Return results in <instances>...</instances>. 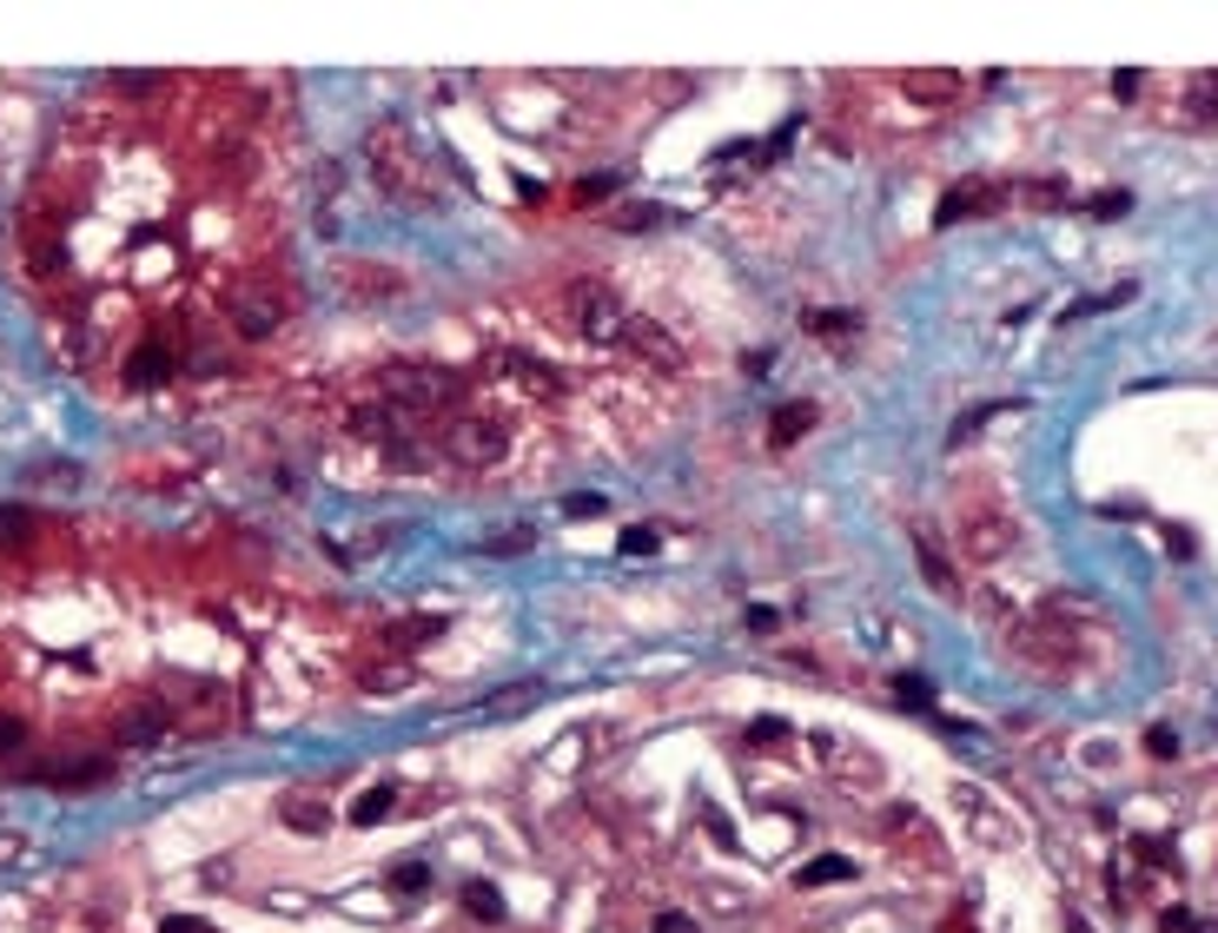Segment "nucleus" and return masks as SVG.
I'll return each instance as SVG.
<instances>
[{
    "mask_svg": "<svg viewBox=\"0 0 1218 933\" xmlns=\"http://www.w3.org/2000/svg\"><path fill=\"white\" fill-rule=\"evenodd\" d=\"M1014 656L1020 669H1040V676H1073V656H1080V636L1067 623V609H1040L1014 629Z\"/></svg>",
    "mask_w": 1218,
    "mask_h": 933,
    "instance_id": "nucleus-1",
    "label": "nucleus"
},
{
    "mask_svg": "<svg viewBox=\"0 0 1218 933\" xmlns=\"http://www.w3.org/2000/svg\"><path fill=\"white\" fill-rule=\"evenodd\" d=\"M451 391H457V378L444 371V364H384L378 371V397L391 404V411H444L451 404Z\"/></svg>",
    "mask_w": 1218,
    "mask_h": 933,
    "instance_id": "nucleus-2",
    "label": "nucleus"
},
{
    "mask_svg": "<svg viewBox=\"0 0 1218 933\" xmlns=\"http://www.w3.org/2000/svg\"><path fill=\"white\" fill-rule=\"evenodd\" d=\"M504 450H510V424L490 411H457L444 424V457L464 470H490V464H504Z\"/></svg>",
    "mask_w": 1218,
    "mask_h": 933,
    "instance_id": "nucleus-3",
    "label": "nucleus"
},
{
    "mask_svg": "<svg viewBox=\"0 0 1218 933\" xmlns=\"http://www.w3.org/2000/svg\"><path fill=\"white\" fill-rule=\"evenodd\" d=\"M563 318H570L590 344H616V338H623V325H629V311H623L616 285H603V278H576V285L563 291Z\"/></svg>",
    "mask_w": 1218,
    "mask_h": 933,
    "instance_id": "nucleus-4",
    "label": "nucleus"
},
{
    "mask_svg": "<svg viewBox=\"0 0 1218 933\" xmlns=\"http://www.w3.org/2000/svg\"><path fill=\"white\" fill-rule=\"evenodd\" d=\"M364 159H371V172H378V192H391V199H424L417 192V172H411V132L404 126H371V139H364Z\"/></svg>",
    "mask_w": 1218,
    "mask_h": 933,
    "instance_id": "nucleus-5",
    "label": "nucleus"
},
{
    "mask_svg": "<svg viewBox=\"0 0 1218 933\" xmlns=\"http://www.w3.org/2000/svg\"><path fill=\"white\" fill-rule=\"evenodd\" d=\"M961 550H967L974 563H1000V556L1020 550V523H1014L1007 510H967V517H961Z\"/></svg>",
    "mask_w": 1218,
    "mask_h": 933,
    "instance_id": "nucleus-6",
    "label": "nucleus"
},
{
    "mask_svg": "<svg viewBox=\"0 0 1218 933\" xmlns=\"http://www.w3.org/2000/svg\"><path fill=\"white\" fill-rule=\"evenodd\" d=\"M225 318H232L239 338H272L278 318H285V305L272 298V285H239V291L225 298Z\"/></svg>",
    "mask_w": 1218,
    "mask_h": 933,
    "instance_id": "nucleus-7",
    "label": "nucleus"
},
{
    "mask_svg": "<svg viewBox=\"0 0 1218 933\" xmlns=\"http://www.w3.org/2000/svg\"><path fill=\"white\" fill-rule=\"evenodd\" d=\"M629 358H643V364H656V371H682V344L656 325V318H629L623 325V338H616Z\"/></svg>",
    "mask_w": 1218,
    "mask_h": 933,
    "instance_id": "nucleus-8",
    "label": "nucleus"
},
{
    "mask_svg": "<svg viewBox=\"0 0 1218 933\" xmlns=\"http://www.w3.org/2000/svg\"><path fill=\"white\" fill-rule=\"evenodd\" d=\"M172 371H179V358H172L166 338H146V344H133V358H126V384H133V391H159Z\"/></svg>",
    "mask_w": 1218,
    "mask_h": 933,
    "instance_id": "nucleus-9",
    "label": "nucleus"
},
{
    "mask_svg": "<svg viewBox=\"0 0 1218 933\" xmlns=\"http://www.w3.org/2000/svg\"><path fill=\"white\" fill-rule=\"evenodd\" d=\"M490 371H497V378H517L530 397H557V391H563V378H557L550 364H537L530 351H497V358H490Z\"/></svg>",
    "mask_w": 1218,
    "mask_h": 933,
    "instance_id": "nucleus-10",
    "label": "nucleus"
},
{
    "mask_svg": "<svg viewBox=\"0 0 1218 933\" xmlns=\"http://www.w3.org/2000/svg\"><path fill=\"white\" fill-rule=\"evenodd\" d=\"M954 802L967 808V821H974V835H987L994 848H1020V828H1014V821H1000L1007 808H994V802H987V795H974V788H954Z\"/></svg>",
    "mask_w": 1218,
    "mask_h": 933,
    "instance_id": "nucleus-11",
    "label": "nucleus"
},
{
    "mask_svg": "<svg viewBox=\"0 0 1218 933\" xmlns=\"http://www.w3.org/2000/svg\"><path fill=\"white\" fill-rule=\"evenodd\" d=\"M901 93H908L914 106H954V99L967 93V79H961V73H947V66H928V73H908V79H901Z\"/></svg>",
    "mask_w": 1218,
    "mask_h": 933,
    "instance_id": "nucleus-12",
    "label": "nucleus"
},
{
    "mask_svg": "<svg viewBox=\"0 0 1218 933\" xmlns=\"http://www.w3.org/2000/svg\"><path fill=\"white\" fill-rule=\"evenodd\" d=\"M166 722H172V709L159 702V696H139V702H126L119 709V742H152V735H166Z\"/></svg>",
    "mask_w": 1218,
    "mask_h": 933,
    "instance_id": "nucleus-13",
    "label": "nucleus"
},
{
    "mask_svg": "<svg viewBox=\"0 0 1218 933\" xmlns=\"http://www.w3.org/2000/svg\"><path fill=\"white\" fill-rule=\"evenodd\" d=\"M345 431H351V437H371V444L384 450V444L398 437V417H391V404H384V397H364V404H351V411H345Z\"/></svg>",
    "mask_w": 1218,
    "mask_h": 933,
    "instance_id": "nucleus-14",
    "label": "nucleus"
},
{
    "mask_svg": "<svg viewBox=\"0 0 1218 933\" xmlns=\"http://www.w3.org/2000/svg\"><path fill=\"white\" fill-rule=\"evenodd\" d=\"M994 205H1000V185H981V179H974V185H954V192L941 199L934 225H961L967 212H994Z\"/></svg>",
    "mask_w": 1218,
    "mask_h": 933,
    "instance_id": "nucleus-15",
    "label": "nucleus"
},
{
    "mask_svg": "<svg viewBox=\"0 0 1218 933\" xmlns=\"http://www.w3.org/2000/svg\"><path fill=\"white\" fill-rule=\"evenodd\" d=\"M815 424H822V411H815L808 397H795V404H782V411L769 417V444H775V450H788V444H802Z\"/></svg>",
    "mask_w": 1218,
    "mask_h": 933,
    "instance_id": "nucleus-16",
    "label": "nucleus"
},
{
    "mask_svg": "<svg viewBox=\"0 0 1218 933\" xmlns=\"http://www.w3.org/2000/svg\"><path fill=\"white\" fill-rule=\"evenodd\" d=\"M20 484H27V490H73V484H80V464H66V457H33V464L20 470Z\"/></svg>",
    "mask_w": 1218,
    "mask_h": 933,
    "instance_id": "nucleus-17",
    "label": "nucleus"
},
{
    "mask_svg": "<svg viewBox=\"0 0 1218 933\" xmlns=\"http://www.w3.org/2000/svg\"><path fill=\"white\" fill-rule=\"evenodd\" d=\"M914 563H921V576H928V590L934 596H961V576H954V563L928 543V537H914Z\"/></svg>",
    "mask_w": 1218,
    "mask_h": 933,
    "instance_id": "nucleus-18",
    "label": "nucleus"
},
{
    "mask_svg": "<svg viewBox=\"0 0 1218 933\" xmlns=\"http://www.w3.org/2000/svg\"><path fill=\"white\" fill-rule=\"evenodd\" d=\"M537 702H543V682H510V689L484 696V715H523V709H537Z\"/></svg>",
    "mask_w": 1218,
    "mask_h": 933,
    "instance_id": "nucleus-19",
    "label": "nucleus"
},
{
    "mask_svg": "<svg viewBox=\"0 0 1218 933\" xmlns=\"http://www.w3.org/2000/svg\"><path fill=\"white\" fill-rule=\"evenodd\" d=\"M351 291L358 298H391V291H404V272H391V265H351Z\"/></svg>",
    "mask_w": 1218,
    "mask_h": 933,
    "instance_id": "nucleus-20",
    "label": "nucleus"
},
{
    "mask_svg": "<svg viewBox=\"0 0 1218 933\" xmlns=\"http://www.w3.org/2000/svg\"><path fill=\"white\" fill-rule=\"evenodd\" d=\"M285 828H298V835H325V828H331V808H325V802H285Z\"/></svg>",
    "mask_w": 1218,
    "mask_h": 933,
    "instance_id": "nucleus-21",
    "label": "nucleus"
},
{
    "mask_svg": "<svg viewBox=\"0 0 1218 933\" xmlns=\"http://www.w3.org/2000/svg\"><path fill=\"white\" fill-rule=\"evenodd\" d=\"M1186 106H1193V119H1212V126H1218V73H1193Z\"/></svg>",
    "mask_w": 1218,
    "mask_h": 933,
    "instance_id": "nucleus-22",
    "label": "nucleus"
},
{
    "mask_svg": "<svg viewBox=\"0 0 1218 933\" xmlns=\"http://www.w3.org/2000/svg\"><path fill=\"white\" fill-rule=\"evenodd\" d=\"M464 908H470L484 927H497V921H504V894H497V888H484V881H470V888H464Z\"/></svg>",
    "mask_w": 1218,
    "mask_h": 933,
    "instance_id": "nucleus-23",
    "label": "nucleus"
},
{
    "mask_svg": "<svg viewBox=\"0 0 1218 933\" xmlns=\"http://www.w3.org/2000/svg\"><path fill=\"white\" fill-rule=\"evenodd\" d=\"M27 537H33V517L20 503H0V550H27Z\"/></svg>",
    "mask_w": 1218,
    "mask_h": 933,
    "instance_id": "nucleus-24",
    "label": "nucleus"
},
{
    "mask_svg": "<svg viewBox=\"0 0 1218 933\" xmlns=\"http://www.w3.org/2000/svg\"><path fill=\"white\" fill-rule=\"evenodd\" d=\"M530 543H537V530H523V523H510V530H490V537H484V550H490V556H523Z\"/></svg>",
    "mask_w": 1218,
    "mask_h": 933,
    "instance_id": "nucleus-25",
    "label": "nucleus"
},
{
    "mask_svg": "<svg viewBox=\"0 0 1218 933\" xmlns=\"http://www.w3.org/2000/svg\"><path fill=\"white\" fill-rule=\"evenodd\" d=\"M358 682H364V689H378V696H391V689H404V682H411V669H404V662H371V669H358Z\"/></svg>",
    "mask_w": 1218,
    "mask_h": 933,
    "instance_id": "nucleus-26",
    "label": "nucleus"
},
{
    "mask_svg": "<svg viewBox=\"0 0 1218 933\" xmlns=\"http://www.w3.org/2000/svg\"><path fill=\"white\" fill-rule=\"evenodd\" d=\"M391 808H398V788H371V795H364V802L351 808V821H358V828H378V821H384Z\"/></svg>",
    "mask_w": 1218,
    "mask_h": 933,
    "instance_id": "nucleus-27",
    "label": "nucleus"
},
{
    "mask_svg": "<svg viewBox=\"0 0 1218 933\" xmlns=\"http://www.w3.org/2000/svg\"><path fill=\"white\" fill-rule=\"evenodd\" d=\"M822 881H855V861H841V855L808 861V868H802V888H822Z\"/></svg>",
    "mask_w": 1218,
    "mask_h": 933,
    "instance_id": "nucleus-28",
    "label": "nucleus"
},
{
    "mask_svg": "<svg viewBox=\"0 0 1218 933\" xmlns=\"http://www.w3.org/2000/svg\"><path fill=\"white\" fill-rule=\"evenodd\" d=\"M649 225H669V205H623L616 212V232H649Z\"/></svg>",
    "mask_w": 1218,
    "mask_h": 933,
    "instance_id": "nucleus-29",
    "label": "nucleus"
},
{
    "mask_svg": "<svg viewBox=\"0 0 1218 933\" xmlns=\"http://www.w3.org/2000/svg\"><path fill=\"white\" fill-rule=\"evenodd\" d=\"M384 464H391V470H424V464H431V457H424V450H417V444H411V437H404V431H398V437H391V444H384Z\"/></svg>",
    "mask_w": 1218,
    "mask_h": 933,
    "instance_id": "nucleus-30",
    "label": "nucleus"
},
{
    "mask_svg": "<svg viewBox=\"0 0 1218 933\" xmlns=\"http://www.w3.org/2000/svg\"><path fill=\"white\" fill-rule=\"evenodd\" d=\"M802 325H808L815 338H822V331H861V318H855V311H808Z\"/></svg>",
    "mask_w": 1218,
    "mask_h": 933,
    "instance_id": "nucleus-31",
    "label": "nucleus"
},
{
    "mask_svg": "<svg viewBox=\"0 0 1218 933\" xmlns=\"http://www.w3.org/2000/svg\"><path fill=\"white\" fill-rule=\"evenodd\" d=\"M894 696H901L908 709H928V702H934V689H928V676H914V669H908V676H894Z\"/></svg>",
    "mask_w": 1218,
    "mask_h": 933,
    "instance_id": "nucleus-32",
    "label": "nucleus"
},
{
    "mask_svg": "<svg viewBox=\"0 0 1218 933\" xmlns=\"http://www.w3.org/2000/svg\"><path fill=\"white\" fill-rule=\"evenodd\" d=\"M391 888H398V894H424V888H431V868H424V861H404V868H391Z\"/></svg>",
    "mask_w": 1218,
    "mask_h": 933,
    "instance_id": "nucleus-33",
    "label": "nucleus"
},
{
    "mask_svg": "<svg viewBox=\"0 0 1218 933\" xmlns=\"http://www.w3.org/2000/svg\"><path fill=\"white\" fill-rule=\"evenodd\" d=\"M113 93H126V99H146V93H159V73H113Z\"/></svg>",
    "mask_w": 1218,
    "mask_h": 933,
    "instance_id": "nucleus-34",
    "label": "nucleus"
},
{
    "mask_svg": "<svg viewBox=\"0 0 1218 933\" xmlns=\"http://www.w3.org/2000/svg\"><path fill=\"white\" fill-rule=\"evenodd\" d=\"M987 417H994V404H981V411H967V417H961V424H954V431H947V444H954V450H961V444H967V437H974V431H981V424H987Z\"/></svg>",
    "mask_w": 1218,
    "mask_h": 933,
    "instance_id": "nucleus-35",
    "label": "nucleus"
},
{
    "mask_svg": "<svg viewBox=\"0 0 1218 933\" xmlns=\"http://www.w3.org/2000/svg\"><path fill=\"white\" fill-rule=\"evenodd\" d=\"M649 550H656V530H649V523L623 530V556H649Z\"/></svg>",
    "mask_w": 1218,
    "mask_h": 933,
    "instance_id": "nucleus-36",
    "label": "nucleus"
},
{
    "mask_svg": "<svg viewBox=\"0 0 1218 933\" xmlns=\"http://www.w3.org/2000/svg\"><path fill=\"white\" fill-rule=\"evenodd\" d=\"M616 185H623V172H590L576 192H583V199H603V192H616Z\"/></svg>",
    "mask_w": 1218,
    "mask_h": 933,
    "instance_id": "nucleus-37",
    "label": "nucleus"
},
{
    "mask_svg": "<svg viewBox=\"0 0 1218 933\" xmlns=\"http://www.w3.org/2000/svg\"><path fill=\"white\" fill-rule=\"evenodd\" d=\"M1027 199L1034 205H1067V185L1060 179H1040V185H1027Z\"/></svg>",
    "mask_w": 1218,
    "mask_h": 933,
    "instance_id": "nucleus-38",
    "label": "nucleus"
},
{
    "mask_svg": "<svg viewBox=\"0 0 1218 933\" xmlns=\"http://www.w3.org/2000/svg\"><path fill=\"white\" fill-rule=\"evenodd\" d=\"M610 510V497H596V490H576L570 497V517H603Z\"/></svg>",
    "mask_w": 1218,
    "mask_h": 933,
    "instance_id": "nucleus-39",
    "label": "nucleus"
},
{
    "mask_svg": "<svg viewBox=\"0 0 1218 933\" xmlns=\"http://www.w3.org/2000/svg\"><path fill=\"white\" fill-rule=\"evenodd\" d=\"M1166 550H1173V556L1186 563V556H1193L1199 543H1193V530H1186V523H1166Z\"/></svg>",
    "mask_w": 1218,
    "mask_h": 933,
    "instance_id": "nucleus-40",
    "label": "nucleus"
},
{
    "mask_svg": "<svg viewBox=\"0 0 1218 933\" xmlns=\"http://www.w3.org/2000/svg\"><path fill=\"white\" fill-rule=\"evenodd\" d=\"M1166 933H1218V927H1206V921L1186 914V908H1173V914H1166Z\"/></svg>",
    "mask_w": 1218,
    "mask_h": 933,
    "instance_id": "nucleus-41",
    "label": "nucleus"
},
{
    "mask_svg": "<svg viewBox=\"0 0 1218 933\" xmlns=\"http://www.w3.org/2000/svg\"><path fill=\"white\" fill-rule=\"evenodd\" d=\"M1140 93H1146V79H1140L1133 66H1126V73H1113V99H1140Z\"/></svg>",
    "mask_w": 1218,
    "mask_h": 933,
    "instance_id": "nucleus-42",
    "label": "nucleus"
},
{
    "mask_svg": "<svg viewBox=\"0 0 1218 933\" xmlns=\"http://www.w3.org/2000/svg\"><path fill=\"white\" fill-rule=\"evenodd\" d=\"M1126 205H1133V199H1126V192H1100V199H1093V212H1100V219H1120V212H1126Z\"/></svg>",
    "mask_w": 1218,
    "mask_h": 933,
    "instance_id": "nucleus-43",
    "label": "nucleus"
},
{
    "mask_svg": "<svg viewBox=\"0 0 1218 933\" xmlns=\"http://www.w3.org/2000/svg\"><path fill=\"white\" fill-rule=\"evenodd\" d=\"M1146 749H1153V755H1166V762H1173V755H1179V735H1173V729H1153V735H1146Z\"/></svg>",
    "mask_w": 1218,
    "mask_h": 933,
    "instance_id": "nucleus-44",
    "label": "nucleus"
},
{
    "mask_svg": "<svg viewBox=\"0 0 1218 933\" xmlns=\"http://www.w3.org/2000/svg\"><path fill=\"white\" fill-rule=\"evenodd\" d=\"M656 933H702L696 914H656Z\"/></svg>",
    "mask_w": 1218,
    "mask_h": 933,
    "instance_id": "nucleus-45",
    "label": "nucleus"
},
{
    "mask_svg": "<svg viewBox=\"0 0 1218 933\" xmlns=\"http://www.w3.org/2000/svg\"><path fill=\"white\" fill-rule=\"evenodd\" d=\"M742 371H749V378H769V371H775V351H749Z\"/></svg>",
    "mask_w": 1218,
    "mask_h": 933,
    "instance_id": "nucleus-46",
    "label": "nucleus"
},
{
    "mask_svg": "<svg viewBox=\"0 0 1218 933\" xmlns=\"http://www.w3.org/2000/svg\"><path fill=\"white\" fill-rule=\"evenodd\" d=\"M13 749H20V722H7V715H0V755H13Z\"/></svg>",
    "mask_w": 1218,
    "mask_h": 933,
    "instance_id": "nucleus-47",
    "label": "nucleus"
},
{
    "mask_svg": "<svg viewBox=\"0 0 1218 933\" xmlns=\"http://www.w3.org/2000/svg\"><path fill=\"white\" fill-rule=\"evenodd\" d=\"M166 933H205L199 921H166Z\"/></svg>",
    "mask_w": 1218,
    "mask_h": 933,
    "instance_id": "nucleus-48",
    "label": "nucleus"
},
{
    "mask_svg": "<svg viewBox=\"0 0 1218 933\" xmlns=\"http://www.w3.org/2000/svg\"><path fill=\"white\" fill-rule=\"evenodd\" d=\"M13 855H20V841H13V835H0V861H13Z\"/></svg>",
    "mask_w": 1218,
    "mask_h": 933,
    "instance_id": "nucleus-49",
    "label": "nucleus"
},
{
    "mask_svg": "<svg viewBox=\"0 0 1218 933\" xmlns=\"http://www.w3.org/2000/svg\"><path fill=\"white\" fill-rule=\"evenodd\" d=\"M1073 933H1093V927H1087V921H1073Z\"/></svg>",
    "mask_w": 1218,
    "mask_h": 933,
    "instance_id": "nucleus-50",
    "label": "nucleus"
}]
</instances>
